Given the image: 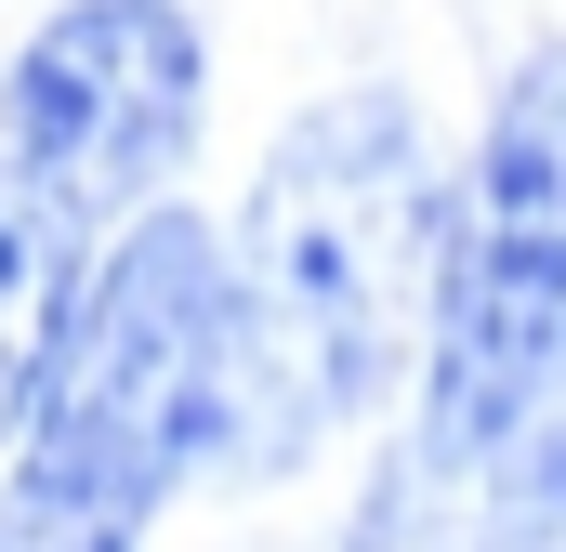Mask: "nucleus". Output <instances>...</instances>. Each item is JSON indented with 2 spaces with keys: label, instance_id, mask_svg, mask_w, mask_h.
Wrapping results in <instances>:
<instances>
[{
  "label": "nucleus",
  "instance_id": "nucleus-1",
  "mask_svg": "<svg viewBox=\"0 0 566 552\" xmlns=\"http://www.w3.org/2000/svg\"><path fill=\"white\" fill-rule=\"evenodd\" d=\"M434 224L448 184L409 93H329L303 132H277L224 237V460L277 474L409 382Z\"/></svg>",
  "mask_w": 566,
  "mask_h": 552
},
{
  "label": "nucleus",
  "instance_id": "nucleus-2",
  "mask_svg": "<svg viewBox=\"0 0 566 552\" xmlns=\"http://www.w3.org/2000/svg\"><path fill=\"white\" fill-rule=\"evenodd\" d=\"M211 460H224V237L145 198L66 289L53 369L13 421L0 552H145L158 500Z\"/></svg>",
  "mask_w": 566,
  "mask_h": 552
},
{
  "label": "nucleus",
  "instance_id": "nucleus-3",
  "mask_svg": "<svg viewBox=\"0 0 566 552\" xmlns=\"http://www.w3.org/2000/svg\"><path fill=\"white\" fill-rule=\"evenodd\" d=\"M566 395V40L514 53L474 171L434 224L422 302V447L501 460Z\"/></svg>",
  "mask_w": 566,
  "mask_h": 552
},
{
  "label": "nucleus",
  "instance_id": "nucleus-4",
  "mask_svg": "<svg viewBox=\"0 0 566 552\" xmlns=\"http://www.w3.org/2000/svg\"><path fill=\"white\" fill-rule=\"evenodd\" d=\"M198 106H211V40L185 0H66L0 79V158L93 237L185 171Z\"/></svg>",
  "mask_w": 566,
  "mask_h": 552
},
{
  "label": "nucleus",
  "instance_id": "nucleus-5",
  "mask_svg": "<svg viewBox=\"0 0 566 552\" xmlns=\"http://www.w3.org/2000/svg\"><path fill=\"white\" fill-rule=\"evenodd\" d=\"M80 264H93V237L0 158V447H13L27 395H40V369H53V329H66Z\"/></svg>",
  "mask_w": 566,
  "mask_h": 552
},
{
  "label": "nucleus",
  "instance_id": "nucleus-6",
  "mask_svg": "<svg viewBox=\"0 0 566 552\" xmlns=\"http://www.w3.org/2000/svg\"><path fill=\"white\" fill-rule=\"evenodd\" d=\"M343 552H501V527H488V460H448V447L409 434V447L369 474Z\"/></svg>",
  "mask_w": 566,
  "mask_h": 552
}]
</instances>
